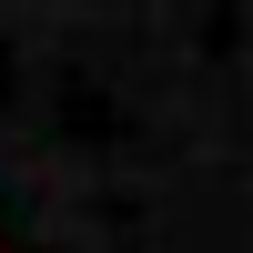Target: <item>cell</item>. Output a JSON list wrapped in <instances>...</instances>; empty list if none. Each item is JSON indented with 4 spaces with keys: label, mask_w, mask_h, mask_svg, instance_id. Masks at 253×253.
I'll use <instances>...</instances> for the list:
<instances>
[{
    "label": "cell",
    "mask_w": 253,
    "mask_h": 253,
    "mask_svg": "<svg viewBox=\"0 0 253 253\" xmlns=\"http://www.w3.org/2000/svg\"><path fill=\"white\" fill-rule=\"evenodd\" d=\"M0 253H10V243H0Z\"/></svg>",
    "instance_id": "obj_1"
}]
</instances>
